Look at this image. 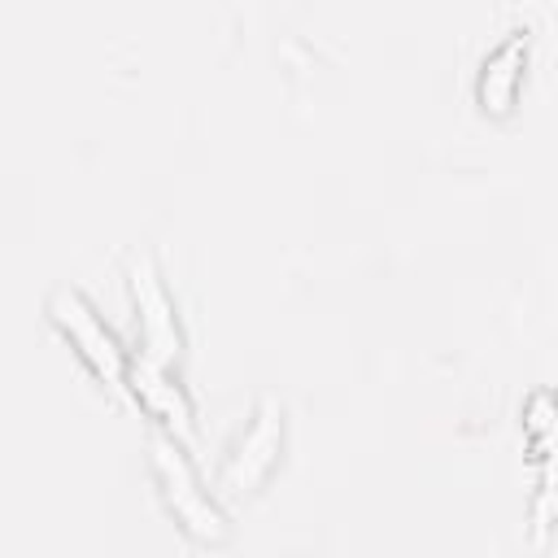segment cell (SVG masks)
Instances as JSON below:
<instances>
[{
  "mask_svg": "<svg viewBox=\"0 0 558 558\" xmlns=\"http://www.w3.org/2000/svg\"><path fill=\"white\" fill-rule=\"evenodd\" d=\"M148 462H153V480H157V493L170 510V519L196 541V545H222L227 541V514L218 506V497L201 484L196 466L187 462L183 453V440L170 436V432H153L148 440Z\"/></svg>",
  "mask_w": 558,
  "mask_h": 558,
  "instance_id": "cell-1",
  "label": "cell"
},
{
  "mask_svg": "<svg viewBox=\"0 0 558 558\" xmlns=\"http://www.w3.org/2000/svg\"><path fill=\"white\" fill-rule=\"evenodd\" d=\"M126 292L135 305V336H140V353L161 362V366H179L183 357V323L174 310V296L161 279V266L148 248L126 257Z\"/></svg>",
  "mask_w": 558,
  "mask_h": 558,
  "instance_id": "cell-2",
  "label": "cell"
},
{
  "mask_svg": "<svg viewBox=\"0 0 558 558\" xmlns=\"http://www.w3.org/2000/svg\"><path fill=\"white\" fill-rule=\"evenodd\" d=\"M44 314H48V323L70 340V349L83 357V366H87L96 379H105V384H126L131 357H126V349L118 344V336L109 331V323L96 314V305H92L78 288H70V283L52 288L48 301H44Z\"/></svg>",
  "mask_w": 558,
  "mask_h": 558,
  "instance_id": "cell-3",
  "label": "cell"
},
{
  "mask_svg": "<svg viewBox=\"0 0 558 558\" xmlns=\"http://www.w3.org/2000/svg\"><path fill=\"white\" fill-rule=\"evenodd\" d=\"M279 453H283V405H279V397L262 392L240 440L222 458L218 493L222 497H253L270 480V471L279 466Z\"/></svg>",
  "mask_w": 558,
  "mask_h": 558,
  "instance_id": "cell-4",
  "label": "cell"
},
{
  "mask_svg": "<svg viewBox=\"0 0 558 558\" xmlns=\"http://www.w3.org/2000/svg\"><path fill=\"white\" fill-rule=\"evenodd\" d=\"M126 384H131L135 401L144 405V414H148L161 432H170V436H179V440H192L196 410H192V397H187V388L179 384L174 366H161V362H153V357L140 353V357H131Z\"/></svg>",
  "mask_w": 558,
  "mask_h": 558,
  "instance_id": "cell-5",
  "label": "cell"
},
{
  "mask_svg": "<svg viewBox=\"0 0 558 558\" xmlns=\"http://www.w3.org/2000/svg\"><path fill=\"white\" fill-rule=\"evenodd\" d=\"M523 65H527V35L514 31L510 39H501L484 61H480V74H475V100L484 113L493 118H506L519 100V87H523Z\"/></svg>",
  "mask_w": 558,
  "mask_h": 558,
  "instance_id": "cell-6",
  "label": "cell"
}]
</instances>
